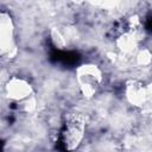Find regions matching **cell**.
Returning a JSON list of instances; mask_svg holds the SVG:
<instances>
[{
	"label": "cell",
	"instance_id": "1",
	"mask_svg": "<svg viewBox=\"0 0 152 152\" xmlns=\"http://www.w3.org/2000/svg\"><path fill=\"white\" fill-rule=\"evenodd\" d=\"M75 80L81 95L84 99H93L97 95L104 82L102 69L91 62L80 64L75 70Z\"/></svg>",
	"mask_w": 152,
	"mask_h": 152
},
{
	"label": "cell",
	"instance_id": "2",
	"mask_svg": "<svg viewBox=\"0 0 152 152\" xmlns=\"http://www.w3.org/2000/svg\"><path fill=\"white\" fill-rule=\"evenodd\" d=\"M86 119L82 114L71 112L64 116V124L62 129V144L63 147L69 151H76L83 142L86 137Z\"/></svg>",
	"mask_w": 152,
	"mask_h": 152
},
{
	"label": "cell",
	"instance_id": "3",
	"mask_svg": "<svg viewBox=\"0 0 152 152\" xmlns=\"http://www.w3.org/2000/svg\"><path fill=\"white\" fill-rule=\"evenodd\" d=\"M0 53L6 59H12L18 53L14 20L7 11L0 13Z\"/></svg>",
	"mask_w": 152,
	"mask_h": 152
},
{
	"label": "cell",
	"instance_id": "4",
	"mask_svg": "<svg viewBox=\"0 0 152 152\" xmlns=\"http://www.w3.org/2000/svg\"><path fill=\"white\" fill-rule=\"evenodd\" d=\"M2 89H4V95L6 96V99L17 106L31 99L32 96H34L33 86L30 83L27 78L23 76L8 77L7 81L2 86Z\"/></svg>",
	"mask_w": 152,
	"mask_h": 152
},
{
	"label": "cell",
	"instance_id": "5",
	"mask_svg": "<svg viewBox=\"0 0 152 152\" xmlns=\"http://www.w3.org/2000/svg\"><path fill=\"white\" fill-rule=\"evenodd\" d=\"M124 96L132 107L141 108L152 99V83H145L137 78L128 80L125 83Z\"/></svg>",
	"mask_w": 152,
	"mask_h": 152
},
{
	"label": "cell",
	"instance_id": "6",
	"mask_svg": "<svg viewBox=\"0 0 152 152\" xmlns=\"http://www.w3.org/2000/svg\"><path fill=\"white\" fill-rule=\"evenodd\" d=\"M115 46L125 56H134L140 46V31L126 28L115 39Z\"/></svg>",
	"mask_w": 152,
	"mask_h": 152
},
{
	"label": "cell",
	"instance_id": "7",
	"mask_svg": "<svg viewBox=\"0 0 152 152\" xmlns=\"http://www.w3.org/2000/svg\"><path fill=\"white\" fill-rule=\"evenodd\" d=\"M135 64L140 68H148L152 64V52L147 48H140L133 56Z\"/></svg>",
	"mask_w": 152,
	"mask_h": 152
},
{
	"label": "cell",
	"instance_id": "8",
	"mask_svg": "<svg viewBox=\"0 0 152 152\" xmlns=\"http://www.w3.org/2000/svg\"><path fill=\"white\" fill-rule=\"evenodd\" d=\"M50 39L51 43L53 44V46L56 49L63 50L68 46V40L65 38V36L62 33V31L58 27H51L50 30Z\"/></svg>",
	"mask_w": 152,
	"mask_h": 152
}]
</instances>
